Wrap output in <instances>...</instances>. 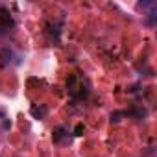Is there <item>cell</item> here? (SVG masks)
Segmentation results:
<instances>
[{"instance_id": "6da1fadb", "label": "cell", "mask_w": 157, "mask_h": 157, "mask_svg": "<svg viewBox=\"0 0 157 157\" xmlns=\"http://www.w3.org/2000/svg\"><path fill=\"white\" fill-rule=\"evenodd\" d=\"M32 113H33L35 117H43V115L46 113V109H37V107H33V109H32Z\"/></svg>"}]
</instances>
